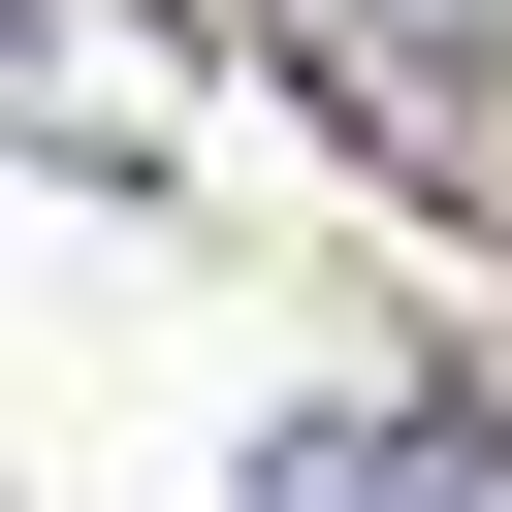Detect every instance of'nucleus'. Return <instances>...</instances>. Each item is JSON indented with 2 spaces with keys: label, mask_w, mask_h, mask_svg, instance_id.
Masks as SVG:
<instances>
[{
  "label": "nucleus",
  "mask_w": 512,
  "mask_h": 512,
  "mask_svg": "<svg viewBox=\"0 0 512 512\" xmlns=\"http://www.w3.org/2000/svg\"><path fill=\"white\" fill-rule=\"evenodd\" d=\"M160 128H192L160 0H0V160H160Z\"/></svg>",
  "instance_id": "obj_1"
},
{
  "label": "nucleus",
  "mask_w": 512,
  "mask_h": 512,
  "mask_svg": "<svg viewBox=\"0 0 512 512\" xmlns=\"http://www.w3.org/2000/svg\"><path fill=\"white\" fill-rule=\"evenodd\" d=\"M224 512H480V416H448V384H288Z\"/></svg>",
  "instance_id": "obj_2"
},
{
  "label": "nucleus",
  "mask_w": 512,
  "mask_h": 512,
  "mask_svg": "<svg viewBox=\"0 0 512 512\" xmlns=\"http://www.w3.org/2000/svg\"><path fill=\"white\" fill-rule=\"evenodd\" d=\"M288 32H320V64H352V96H416V128H448V96H480V32H512V0H288Z\"/></svg>",
  "instance_id": "obj_3"
}]
</instances>
